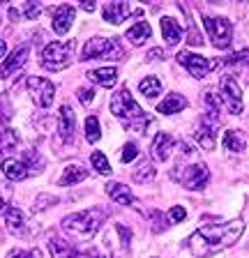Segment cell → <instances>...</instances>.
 <instances>
[{"instance_id":"1f68e13d","label":"cell","mask_w":249,"mask_h":258,"mask_svg":"<svg viewBox=\"0 0 249 258\" xmlns=\"http://www.w3.org/2000/svg\"><path fill=\"white\" fill-rule=\"evenodd\" d=\"M90 161H92V166H95L97 173H102V175H108V173H111V164H108V159L102 155V152H92Z\"/></svg>"},{"instance_id":"681fc988","label":"cell","mask_w":249,"mask_h":258,"mask_svg":"<svg viewBox=\"0 0 249 258\" xmlns=\"http://www.w3.org/2000/svg\"><path fill=\"white\" fill-rule=\"evenodd\" d=\"M83 10H86V12H92V10H95V5H92V3H83Z\"/></svg>"},{"instance_id":"c3c4849f","label":"cell","mask_w":249,"mask_h":258,"mask_svg":"<svg viewBox=\"0 0 249 258\" xmlns=\"http://www.w3.org/2000/svg\"><path fill=\"white\" fill-rule=\"evenodd\" d=\"M5 53H7V42L0 39V58H5Z\"/></svg>"},{"instance_id":"8d00e7d4","label":"cell","mask_w":249,"mask_h":258,"mask_svg":"<svg viewBox=\"0 0 249 258\" xmlns=\"http://www.w3.org/2000/svg\"><path fill=\"white\" fill-rule=\"evenodd\" d=\"M166 226H168V221H166V217L162 215V212H152V231L155 233H159V231H166Z\"/></svg>"},{"instance_id":"9c48e42d","label":"cell","mask_w":249,"mask_h":258,"mask_svg":"<svg viewBox=\"0 0 249 258\" xmlns=\"http://www.w3.org/2000/svg\"><path fill=\"white\" fill-rule=\"evenodd\" d=\"M219 99H222L224 104H226L228 113H233V115H240L242 113V90H240L238 81L233 79L231 74H224L222 76V88H219Z\"/></svg>"},{"instance_id":"484cf974","label":"cell","mask_w":249,"mask_h":258,"mask_svg":"<svg viewBox=\"0 0 249 258\" xmlns=\"http://www.w3.org/2000/svg\"><path fill=\"white\" fill-rule=\"evenodd\" d=\"M150 32H152V28H150V23L148 21H139V23H134V26L130 28V30L125 32V37L130 39L132 44H143L146 39H150Z\"/></svg>"},{"instance_id":"ffe728a7","label":"cell","mask_w":249,"mask_h":258,"mask_svg":"<svg viewBox=\"0 0 249 258\" xmlns=\"http://www.w3.org/2000/svg\"><path fill=\"white\" fill-rule=\"evenodd\" d=\"M162 35L168 46H175L178 42H182V28H180V23L175 21V19H171V16H164L162 19Z\"/></svg>"},{"instance_id":"5bb4252c","label":"cell","mask_w":249,"mask_h":258,"mask_svg":"<svg viewBox=\"0 0 249 258\" xmlns=\"http://www.w3.org/2000/svg\"><path fill=\"white\" fill-rule=\"evenodd\" d=\"M173 150H175V139L171 134H166V132H159L150 145V155H152V159H157V161H166Z\"/></svg>"},{"instance_id":"f35d334b","label":"cell","mask_w":249,"mask_h":258,"mask_svg":"<svg viewBox=\"0 0 249 258\" xmlns=\"http://www.w3.org/2000/svg\"><path fill=\"white\" fill-rule=\"evenodd\" d=\"M184 217H187V210H184L182 205H173V208L168 210V219L173 221V224H180V221H184Z\"/></svg>"},{"instance_id":"836d02e7","label":"cell","mask_w":249,"mask_h":258,"mask_svg":"<svg viewBox=\"0 0 249 258\" xmlns=\"http://www.w3.org/2000/svg\"><path fill=\"white\" fill-rule=\"evenodd\" d=\"M42 10H44V7L39 5V3H23V7H21L23 16H26L28 21H35V19L42 14Z\"/></svg>"},{"instance_id":"ab89813d","label":"cell","mask_w":249,"mask_h":258,"mask_svg":"<svg viewBox=\"0 0 249 258\" xmlns=\"http://www.w3.org/2000/svg\"><path fill=\"white\" fill-rule=\"evenodd\" d=\"M10 115H12L10 99H7V95H0V124L5 122V120H10Z\"/></svg>"},{"instance_id":"bcb514c9","label":"cell","mask_w":249,"mask_h":258,"mask_svg":"<svg viewBox=\"0 0 249 258\" xmlns=\"http://www.w3.org/2000/svg\"><path fill=\"white\" fill-rule=\"evenodd\" d=\"M46 203H58V199H55V196H46V194H44V196H39V199H37V203H35V210L46 208Z\"/></svg>"},{"instance_id":"b9f144b4","label":"cell","mask_w":249,"mask_h":258,"mask_svg":"<svg viewBox=\"0 0 249 258\" xmlns=\"http://www.w3.org/2000/svg\"><path fill=\"white\" fill-rule=\"evenodd\" d=\"M7 258H42V253L37 251V249H33V251H21V249H14V251H10V256Z\"/></svg>"},{"instance_id":"d6a6232c","label":"cell","mask_w":249,"mask_h":258,"mask_svg":"<svg viewBox=\"0 0 249 258\" xmlns=\"http://www.w3.org/2000/svg\"><path fill=\"white\" fill-rule=\"evenodd\" d=\"M203 102H206L208 113H210V115H217V113H219V108H222V99L215 95V90H206V92H203Z\"/></svg>"},{"instance_id":"ba28073f","label":"cell","mask_w":249,"mask_h":258,"mask_svg":"<svg viewBox=\"0 0 249 258\" xmlns=\"http://www.w3.org/2000/svg\"><path fill=\"white\" fill-rule=\"evenodd\" d=\"M28 92H30L33 102L39 108H49L53 104L55 86L49 79H42V76H28Z\"/></svg>"},{"instance_id":"7bdbcfd3","label":"cell","mask_w":249,"mask_h":258,"mask_svg":"<svg viewBox=\"0 0 249 258\" xmlns=\"http://www.w3.org/2000/svg\"><path fill=\"white\" fill-rule=\"evenodd\" d=\"M7 199H10V187H7V184H0V215L7 212Z\"/></svg>"},{"instance_id":"2e32d148","label":"cell","mask_w":249,"mask_h":258,"mask_svg":"<svg viewBox=\"0 0 249 258\" xmlns=\"http://www.w3.org/2000/svg\"><path fill=\"white\" fill-rule=\"evenodd\" d=\"M28 55H30V46H28V44H21V46H19L17 51H14V53L5 60V62L0 64V76L14 74L19 67H23V64L28 62Z\"/></svg>"},{"instance_id":"4fadbf2b","label":"cell","mask_w":249,"mask_h":258,"mask_svg":"<svg viewBox=\"0 0 249 258\" xmlns=\"http://www.w3.org/2000/svg\"><path fill=\"white\" fill-rule=\"evenodd\" d=\"M5 224H7V231L12 233V235L17 237H28L30 235V231H28V217L23 215V210L19 208H7L5 212Z\"/></svg>"},{"instance_id":"7c38bea8","label":"cell","mask_w":249,"mask_h":258,"mask_svg":"<svg viewBox=\"0 0 249 258\" xmlns=\"http://www.w3.org/2000/svg\"><path fill=\"white\" fill-rule=\"evenodd\" d=\"M196 143L203 148V150H212L217 143V115L206 113L201 118V124L196 129Z\"/></svg>"},{"instance_id":"d4e9b609","label":"cell","mask_w":249,"mask_h":258,"mask_svg":"<svg viewBox=\"0 0 249 258\" xmlns=\"http://www.w3.org/2000/svg\"><path fill=\"white\" fill-rule=\"evenodd\" d=\"M187 106V99H184L182 95H168L164 102H159L157 106V113H162V115H173V113H180L182 108Z\"/></svg>"},{"instance_id":"ee69618b","label":"cell","mask_w":249,"mask_h":258,"mask_svg":"<svg viewBox=\"0 0 249 258\" xmlns=\"http://www.w3.org/2000/svg\"><path fill=\"white\" fill-rule=\"evenodd\" d=\"M76 258H106L97 249H86V251H76Z\"/></svg>"},{"instance_id":"277c9868","label":"cell","mask_w":249,"mask_h":258,"mask_svg":"<svg viewBox=\"0 0 249 258\" xmlns=\"http://www.w3.org/2000/svg\"><path fill=\"white\" fill-rule=\"evenodd\" d=\"M111 113H113L115 118H122V122H134V120L143 118L146 111H143L139 104L134 102V97L130 95L127 88H122L120 92H115L113 99H111Z\"/></svg>"},{"instance_id":"d6986e66","label":"cell","mask_w":249,"mask_h":258,"mask_svg":"<svg viewBox=\"0 0 249 258\" xmlns=\"http://www.w3.org/2000/svg\"><path fill=\"white\" fill-rule=\"evenodd\" d=\"M88 79L102 88H113L118 81V70L115 67H99V70L88 72Z\"/></svg>"},{"instance_id":"e0dca14e","label":"cell","mask_w":249,"mask_h":258,"mask_svg":"<svg viewBox=\"0 0 249 258\" xmlns=\"http://www.w3.org/2000/svg\"><path fill=\"white\" fill-rule=\"evenodd\" d=\"M130 14H134V10H132L130 3H108V5H104V10H102L104 21L113 23V26L122 23Z\"/></svg>"},{"instance_id":"6da1fadb","label":"cell","mask_w":249,"mask_h":258,"mask_svg":"<svg viewBox=\"0 0 249 258\" xmlns=\"http://www.w3.org/2000/svg\"><path fill=\"white\" fill-rule=\"evenodd\" d=\"M242 231H244V224L240 219L226 221V224L201 226L199 231L190 237V249L194 256L208 258V256H212V253L224 251L226 247H231L233 242H238Z\"/></svg>"},{"instance_id":"3957f363","label":"cell","mask_w":249,"mask_h":258,"mask_svg":"<svg viewBox=\"0 0 249 258\" xmlns=\"http://www.w3.org/2000/svg\"><path fill=\"white\" fill-rule=\"evenodd\" d=\"M72 53H74V42H51L42 48L39 62L44 70L60 72L72 62Z\"/></svg>"},{"instance_id":"603a6c76","label":"cell","mask_w":249,"mask_h":258,"mask_svg":"<svg viewBox=\"0 0 249 258\" xmlns=\"http://www.w3.org/2000/svg\"><path fill=\"white\" fill-rule=\"evenodd\" d=\"M106 194L118 205H132L134 203V194L130 191V187H125V184H120V182H108L106 184Z\"/></svg>"},{"instance_id":"7a4b0ae2","label":"cell","mask_w":249,"mask_h":258,"mask_svg":"<svg viewBox=\"0 0 249 258\" xmlns=\"http://www.w3.org/2000/svg\"><path fill=\"white\" fill-rule=\"evenodd\" d=\"M104 219H106V212H104L102 208H90V210L74 212V215H67L65 219H63V228L76 237L90 240V237L102 228Z\"/></svg>"},{"instance_id":"ac0fdd59","label":"cell","mask_w":249,"mask_h":258,"mask_svg":"<svg viewBox=\"0 0 249 258\" xmlns=\"http://www.w3.org/2000/svg\"><path fill=\"white\" fill-rule=\"evenodd\" d=\"M76 16V10L72 5H60L53 10V30L58 35H65L67 30L72 28V21Z\"/></svg>"},{"instance_id":"74e56055","label":"cell","mask_w":249,"mask_h":258,"mask_svg":"<svg viewBox=\"0 0 249 258\" xmlns=\"http://www.w3.org/2000/svg\"><path fill=\"white\" fill-rule=\"evenodd\" d=\"M228 64H249V48H244V51H238V53H233L226 58Z\"/></svg>"},{"instance_id":"7dc6e473","label":"cell","mask_w":249,"mask_h":258,"mask_svg":"<svg viewBox=\"0 0 249 258\" xmlns=\"http://www.w3.org/2000/svg\"><path fill=\"white\" fill-rule=\"evenodd\" d=\"M157 58H164V51H162V48H152L150 53L146 55V60H157Z\"/></svg>"},{"instance_id":"44dd1931","label":"cell","mask_w":249,"mask_h":258,"mask_svg":"<svg viewBox=\"0 0 249 258\" xmlns=\"http://www.w3.org/2000/svg\"><path fill=\"white\" fill-rule=\"evenodd\" d=\"M3 173H5V177L7 180H12V182L26 180V177L30 175L28 166L23 164V161H19V159H5L3 161Z\"/></svg>"},{"instance_id":"8992f818","label":"cell","mask_w":249,"mask_h":258,"mask_svg":"<svg viewBox=\"0 0 249 258\" xmlns=\"http://www.w3.org/2000/svg\"><path fill=\"white\" fill-rule=\"evenodd\" d=\"M122 55L120 44L115 37H92L86 42L81 51V60H97V58H113Z\"/></svg>"},{"instance_id":"f546056e","label":"cell","mask_w":249,"mask_h":258,"mask_svg":"<svg viewBox=\"0 0 249 258\" xmlns=\"http://www.w3.org/2000/svg\"><path fill=\"white\" fill-rule=\"evenodd\" d=\"M99 136H102V129H99L97 115H88V120H86V141L88 143H97Z\"/></svg>"},{"instance_id":"9a60e30c","label":"cell","mask_w":249,"mask_h":258,"mask_svg":"<svg viewBox=\"0 0 249 258\" xmlns=\"http://www.w3.org/2000/svg\"><path fill=\"white\" fill-rule=\"evenodd\" d=\"M74 127H76L74 111H72L70 104H63V106H60V118H58V134L65 143H70V141L74 139Z\"/></svg>"},{"instance_id":"8fae6325","label":"cell","mask_w":249,"mask_h":258,"mask_svg":"<svg viewBox=\"0 0 249 258\" xmlns=\"http://www.w3.org/2000/svg\"><path fill=\"white\" fill-rule=\"evenodd\" d=\"M175 58H178V62L182 64V67H187V72H190L194 79H203L210 70H215V64H217V62H212V60L203 58V55L190 53V51H182V53H178Z\"/></svg>"},{"instance_id":"d590c367","label":"cell","mask_w":249,"mask_h":258,"mask_svg":"<svg viewBox=\"0 0 249 258\" xmlns=\"http://www.w3.org/2000/svg\"><path fill=\"white\" fill-rule=\"evenodd\" d=\"M136 155H139L136 145L134 143H125L122 152H120V161H122V164H130L132 159H136Z\"/></svg>"},{"instance_id":"f1b7e54d","label":"cell","mask_w":249,"mask_h":258,"mask_svg":"<svg viewBox=\"0 0 249 258\" xmlns=\"http://www.w3.org/2000/svg\"><path fill=\"white\" fill-rule=\"evenodd\" d=\"M19 145V134L10 127L0 124V150H14Z\"/></svg>"},{"instance_id":"5b68a950","label":"cell","mask_w":249,"mask_h":258,"mask_svg":"<svg viewBox=\"0 0 249 258\" xmlns=\"http://www.w3.org/2000/svg\"><path fill=\"white\" fill-rule=\"evenodd\" d=\"M130 240H132V233H130V228L122 224H113L104 233V247H106L111 258L127 256V251H130Z\"/></svg>"},{"instance_id":"52a82bcc","label":"cell","mask_w":249,"mask_h":258,"mask_svg":"<svg viewBox=\"0 0 249 258\" xmlns=\"http://www.w3.org/2000/svg\"><path fill=\"white\" fill-rule=\"evenodd\" d=\"M203 26H206L208 35L212 39V46L217 48H228L233 39V26L224 16H203Z\"/></svg>"},{"instance_id":"4316f807","label":"cell","mask_w":249,"mask_h":258,"mask_svg":"<svg viewBox=\"0 0 249 258\" xmlns=\"http://www.w3.org/2000/svg\"><path fill=\"white\" fill-rule=\"evenodd\" d=\"M224 148L231 152H240L244 148V136L242 132H238V129H228L226 134H224Z\"/></svg>"},{"instance_id":"cb8c5ba5","label":"cell","mask_w":249,"mask_h":258,"mask_svg":"<svg viewBox=\"0 0 249 258\" xmlns=\"http://www.w3.org/2000/svg\"><path fill=\"white\" fill-rule=\"evenodd\" d=\"M49 251L53 258H76V251L72 249V244L67 240L58 235H51L49 237Z\"/></svg>"},{"instance_id":"60d3db41","label":"cell","mask_w":249,"mask_h":258,"mask_svg":"<svg viewBox=\"0 0 249 258\" xmlns=\"http://www.w3.org/2000/svg\"><path fill=\"white\" fill-rule=\"evenodd\" d=\"M79 99H81L83 106L92 104V99H95V90H92V88H79Z\"/></svg>"},{"instance_id":"83f0119b","label":"cell","mask_w":249,"mask_h":258,"mask_svg":"<svg viewBox=\"0 0 249 258\" xmlns=\"http://www.w3.org/2000/svg\"><path fill=\"white\" fill-rule=\"evenodd\" d=\"M139 90H141V95H146L148 99H152V97H157L159 92H162V81H159L157 76H146V79L139 83Z\"/></svg>"},{"instance_id":"e575fe53","label":"cell","mask_w":249,"mask_h":258,"mask_svg":"<svg viewBox=\"0 0 249 258\" xmlns=\"http://www.w3.org/2000/svg\"><path fill=\"white\" fill-rule=\"evenodd\" d=\"M23 164L28 166V171L33 168V173H39V171H42V166H44V161L39 159L35 150H28V152H26V161H23Z\"/></svg>"},{"instance_id":"f6af8a7d","label":"cell","mask_w":249,"mask_h":258,"mask_svg":"<svg viewBox=\"0 0 249 258\" xmlns=\"http://www.w3.org/2000/svg\"><path fill=\"white\" fill-rule=\"evenodd\" d=\"M187 37H190V39H187V42H190V44H192V46H201V44H203V39H201L199 30H196V28H194V26H192V28H190V35H187Z\"/></svg>"},{"instance_id":"4dcf8cb0","label":"cell","mask_w":249,"mask_h":258,"mask_svg":"<svg viewBox=\"0 0 249 258\" xmlns=\"http://www.w3.org/2000/svg\"><path fill=\"white\" fill-rule=\"evenodd\" d=\"M155 175H157V171L152 168L150 161H143L139 171H134V182H150V180H155Z\"/></svg>"},{"instance_id":"30bf717a","label":"cell","mask_w":249,"mask_h":258,"mask_svg":"<svg viewBox=\"0 0 249 258\" xmlns=\"http://www.w3.org/2000/svg\"><path fill=\"white\" fill-rule=\"evenodd\" d=\"M175 177L180 180V184L187 189H203L210 180V171H208L206 164L201 161H194L190 166H184L180 173H175Z\"/></svg>"},{"instance_id":"7402d4cb","label":"cell","mask_w":249,"mask_h":258,"mask_svg":"<svg viewBox=\"0 0 249 258\" xmlns=\"http://www.w3.org/2000/svg\"><path fill=\"white\" fill-rule=\"evenodd\" d=\"M88 177V171L81 166V164H70V166L63 171V175H60V187H72V184L76 182H83Z\"/></svg>"}]
</instances>
